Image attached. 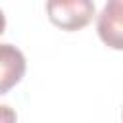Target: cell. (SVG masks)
I'll list each match as a JSON object with an SVG mask.
<instances>
[{"label":"cell","mask_w":123,"mask_h":123,"mask_svg":"<svg viewBox=\"0 0 123 123\" xmlns=\"http://www.w3.org/2000/svg\"><path fill=\"white\" fill-rule=\"evenodd\" d=\"M17 121V115L15 111L6 106V104H0V123H15Z\"/></svg>","instance_id":"4"},{"label":"cell","mask_w":123,"mask_h":123,"mask_svg":"<svg viewBox=\"0 0 123 123\" xmlns=\"http://www.w3.org/2000/svg\"><path fill=\"white\" fill-rule=\"evenodd\" d=\"M102 42L113 50H123V0H110L96 21Z\"/></svg>","instance_id":"2"},{"label":"cell","mask_w":123,"mask_h":123,"mask_svg":"<svg viewBox=\"0 0 123 123\" xmlns=\"http://www.w3.org/2000/svg\"><path fill=\"white\" fill-rule=\"evenodd\" d=\"M4 29H6V17H4V12L0 10V35L4 33Z\"/></svg>","instance_id":"5"},{"label":"cell","mask_w":123,"mask_h":123,"mask_svg":"<svg viewBox=\"0 0 123 123\" xmlns=\"http://www.w3.org/2000/svg\"><path fill=\"white\" fill-rule=\"evenodd\" d=\"M50 21L65 31H77L88 25L94 15V2L90 0H50L46 4Z\"/></svg>","instance_id":"1"},{"label":"cell","mask_w":123,"mask_h":123,"mask_svg":"<svg viewBox=\"0 0 123 123\" xmlns=\"http://www.w3.org/2000/svg\"><path fill=\"white\" fill-rule=\"evenodd\" d=\"M25 69L27 62L23 52L13 44H0V94H6L10 88H13L25 75Z\"/></svg>","instance_id":"3"}]
</instances>
